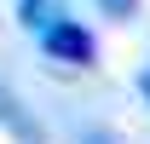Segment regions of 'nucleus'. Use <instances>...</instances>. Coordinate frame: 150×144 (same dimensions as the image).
<instances>
[{"mask_svg": "<svg viewBox=\"0 0 150 144\" xmlns=\"http://www.w3.org/2000/svg\"><path fill=\"white\" fill-rule=\"evenodd\" d=\"M139 92H144V98H150V64H144V69H139Z\"/></svg>", "mask_w": 150, "mask_h": 144, "instance_id": "nucleus-5", "label": "nucleus"}, {"mask_svg": "<svg viewBox=\"0 0 150 144\" xmlns=\"http://www.w3.org/2000/svg\"><path fill=\"white\" fill-rule=\"evenodd\" d=\"M0 127H18V98L0 87Z\"/></svg>", "mask_w": 150, "mask_h": 144, "instance_id": "nucleus-4", "label": "nucleus"}, {"mask_svg": "<svg viewBox=\"0 0 150 144\" xmlns=\"http://www.w3.org/2000/svg\"><path fill=\"white\" fill-rule=\"evenodd\" d=\"M18 12H23V23H29L35 35H46L52 23H64V0H23Z\"/></svg>", "mask_w": 150, "mask_h": 144, "instance_id": "nucleus-2", "label": "nucleus"}, {"mask_svg": "<svg viewBox=\"0 0 150 144\" xmlns=\"http://www.w3.org/2000/svg\"><path fill=\"white\" fill-rule=\"evenodd\" d=\"M40 52L58 58V64H81V69H87V64L98 58V46H93V35H87L75 18H64V23H52V29L40 35Z\"/></svg>", "mask_w": 150, "mask_h": 144, "instance_id": "nucleus-1", "label": "nucleus"}, {"mask_svg": "<svg viewBox=\"0 0 150 144\" xmlns=\"http://www.w3.org/2000/svg\"><path fill=\"white\" fill-rule=\"evenodd\" d=\"M98 12H104V18H133L139 0H98Z\"/></svg>", "mask_w": 150, "mask_h": 144, "instance_id": "nucleus-3", "label": "nucleus"}]
</instances>
